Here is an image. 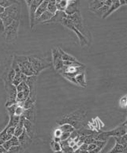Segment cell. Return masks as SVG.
I'll list each match as a JSON object with an SVG mask.
<instances>
[{
  "label": "cell",
  "instance_id": "cell-1",
  "mask_svg": "<svg viewBox=\"0 0 127 153\" xmlns=\"http://www.w3.org/2000/svg\"><path fill=\"white\" fill-rule=\"evenodd\" d=\"M20 14H21V9L19 2H17L10 7L6 8L5 12L0 15V18L2 19L5 27H7L12 24L14 20L20 19Z\"/></svg>",
  "mask_w": 127,
  "mask_h": 153
},
{
  "label": "cell",
  "instance_id": "cell-2",
  "mask_svg": "<svg viewBox=\"0 0 127 153\" xmlns=\"http://www.w3.org/2000/svg\"><path fill=\"white\" fill-rule=\"evenodd\" d=\"M14 60L19 65L20 71L23 74L26 76H35L33 68H32L28 56L15 55Z\"/></svg>",
  "mask_w": 127,
  "mask_h": 153
},
{
  "label": "cell",
  "instance_id": "cell-3",
  "mask_svg": "<svg viewBox=\"0 0 127 153\" xmlns=\"http://www.w3.org/2000/svg\"><path fill=\"white\" fill-rule=\"evenodd\" d=\"M16 91H17V96H16V103L19 106L22 103L23 106L24 103L30 96V88L28 87L26 81L22 82L19 85L16 87Z\"/></svg>",
  "mask_w": 127,
  "mask_h": 153
},
{
  "label": "cell",
  "instance_id": "cell-4",
  "mask_svg": "<svg viewBox=\"0 0 127 153\" xmlns=\"http://www.w3.org/2000/svg\"><path fill=\"white\" fill-rule=\"evenodd\" d=\"M61 24H62L63 25H65V27H67V28H68L69 29L71 30V31H73L77 35L79 42H80V45H81L82 47H84V46L88 45V40H87V38H86L84 35H82L80 31H79L77 28H75L74 23L72 22L71 20L68 18V15H67L66 13H65V16H64V18H63L62 20H61Z\"/></svg>",
  "mask_w": 127,
  "mask_h": 153
},
{
  "label": "cell",
  "instance_id": "cell-5",
  "mask_svg": "<svg viewBox=\"0 0 127 153\" xmlns=\"http://www.w3.org/2000/svg\"><path fill=\"white\" fill-rule=\"evenodd\" d=\"M20 19H18L12 22L11 25L9 26L5 27L4 33L6 35V42L8 43H13L16 42L18 38V30H19V26Z\"/></svg>",
  "mask_w": 127,
  "mask_h": 153
},
{
  "label": "cell",
  "instance_id": "cell-6",
  "mask_svg": "<svg viewBox=\"0 0 127 153\" xmlns=\"http://www.w3.org/2000/svg\"><path fill=\"white\" fill-rule=\"evenodd\" d=\"M28 59H29L30 62L31 64V66L33 68L34 71V74L38 75L39 74L40 72H42L43 70L46 69L50 66L49 64H48L46 61H43L41 58H38V57H35V56H28Z\"/></svg>",
  "mask_w": 127,
  "mask_h": 153
},
{
  "label": "cell",
  "instance_id": "cell-7",
  "mask_svg": "<svg viewBox=\"0 0 127 153\" xmlns=\"http://www.w3.org/2000/svg\"><path fill=\"white\" fill-rule=\"evenodd\" d=\"M68 18H69L72 21V22L74 23V25L75 28H77L79 31H80V33L82 34L83 35L87 38V32H86V29L84 28V25H83V20H82V16L81 14H80V12H75L74 14L71 15V16H68Z\"/></svg>",
  "mask_w": 127,
  "mask_h": 153
},
{
  "label": "cell",
  "instance_id": "cell-8",
  "mask_svg": "<svg viewBox=\"0 0 127 153\" xmlns=\"http://www.w3.org/2000/svg\"><path fill=\"white\" fill-rule=\"evenodd\" d=\"M42 1H26V4L29 6V16H30V24H31V27L33 28L34 25H35V12H36L37 9L39 8V5Z\"/></svg>",
  "mask_w": 127,
  "mask_h": 153
},
{
  "label": "cell",
  "instance_id": "cell-9",
  "mask_svg": "<svg viewBox=\"0 0 127 153\" xmlns=\"http://www.w3.org/2000/svg\"><path fill=\"white\" fill-rule=\"evenodd\" d=\"M52 61L54 68L57 71H60L64 68V61L58 48H54L52 50Z\"/></svg>",
  "mask_w": 127,
  "mask_h": 153
},
{
  "label": "cell",
  "instance_id": "cell-10",
  "mask_svg": "<svg viewBox=\"0 0 127 153\" xmlns=\"http://www.w3.org/2000/svg\"><path fill=\"white\" fill-rule=\"evenodd\" d=\"M102 133L107 138L110 137V136H112V137H120V136L126 134V125L123 123L122 125H120V126L117 127L116 129H113V130L103 132Z\"/></svg>",
  "mask_w": 127,
  "mask_h": 153
},
{
  "label": "cell",
  "instance_id": "cell-11",
  "mask_svg": "<svg viewBox=\"0 0 127 153\" xmlns=\"http://www.w3.org/2000/svg\"><path fill=\"white\" fill-rule=\"evenodd\" d=\"M80 12V2L78 1H69V4L68 5L65 13L68 16L74 14L75 12Z\"/></svg>",
  "mask_w": 127,
  "mask_h": 153
},
{
  "label": "cell",
  "instance_id": "cell-12",
  "mask_svg": "<svg viewBox=\"0 0 127 153\" xmlns=\"http://www.w3.org/2000/svg\"><path fill=\"white\" fill-rule=\"evenodd\" d=\"M20 146V143L19 141V139L16 136H13L11 139L8 140V141L5 142V143H3L2 146L3 148L5 149L6 151H9L12 147H17V146Z\"/></svg>",
  "mask_w": 127,
  "mask_h": 153
},
{
  "label": "cell",
  "instance_id": "cell-13",
  "mask_svg": "<svg viewBox=\"0 0 127 153\" xmlns=\"http://www.w3.org/2000/svg\"><path fill=\"white\" fill-rule=\"evenodd\" d=\"M105 3H106V1H92L89 3V9L92 12L95 13L102 6H103Z\"/></svg>",
  "mask_w": 127,
  "mask_h": 153
},
{
  "label": "cell",
  "instance_id": "cell-14",
  "mask_svg": "<svg viewBox=\"0 0 127 153\" xmlns=\"http://www.w3.org/2000/svg\"><path fill=\"white\" fill-rule=\"evenodd\" d=\"M112 3H113V1H106L105 5H103V6H102L99 10L97 11V12H95V14L97 15V16H101V17L103 18V16L107 13V12L109 11V9H110V6H111Z\"/></svg>",
  "mask_w": 127,
  "mask_h": 153
},
{
  "label": "cell",
  "instance_id": "cell-15",
  "mask_svg": "<svg viewBox=\"0 0 127 153\" xmlns=\"http://www.w3.org/2000/svg\"><path fill=\"white\" fill-rule=\"evenodd\" d=\"M58 49H59V51L61 54V57H62L63 61H69V62H73V63H77L79 62L76 58H75L74 56L71 55L68 53L65 52V51L61 49V48L58 47Z\"/></svg>",
  "mask_w": 127,
  "mask_h": 153
},
{
  "label": "cell",
  "instance_id": "cell-16",
  "mask_svg": "<svg viewBox=\"0 0 127 153\" xmlns=\"http://www.w3.org/2000/svg\"><path fill=\"white\" fill-rule=\"evenodd\" d=\"M49 1H42L41 5H39V8L37 9L36 12H35V19H39L44 12H45L48 9V5Z\"/></svg>",
  "mask_w": 127,
  "mask_h": 153
},
{
  "label": "cell",
  "instance_id": "cell-17",
  "mask_svg": "<svg viewBox=\"0 0 127 153\" xmlns=\"http://www.w3.org/2000/svg\"><path fill=\"white\" fill-rule=\"evenodd\" d=\"M76 80H77V85H80L81 87H87V81H86V75H85V71L82 72L80 74H78L77 76H75Z\"/></svg>",
  "mask_w": 127,
  "mask_h": 153
},
{
  "label": "cell",
  "instance_id": "cell-18",
  "mask_svg": "<svg viewBox=\"0 0 127 153\" xmlns=\"http://www.w3.org/2000/svg\"><path fill=\"white\" fill-rule=\"evenodd\" d=\"M18 139H19L20 145H22V146H27V143H28V142H29V143L31 142V139H30L29 136H28V133H27L25 129L24 132H22V134L21 136H20L19 137H18Z\"/></svg>",
  "mask_w": 127,
  "mask_h": 153
},
{
  "label": "cell",
  "instance_id": "cell-19",
  "mask_svg": "<svg viewBox=\"0 0 127 153\" xmlns=\"http://www.w3.org/2000/svg\"><path fill=\"white\" fill-rule=\"evenodd\" d=\"M69 4V1L64 0V1H56V7L58 11L60 12H65Z\"/></svg>",
  "mask_w": 127,
  "mask_h": 153
},
{
  "label": "cell",
  "instance_id": "cell-20",
  "mask_svg": "<svg viewBox=\"0 0 127 153\" xmlns=\"http://www.w3.org/2000/svg\"><path fill=\"white\" fill-rule=\"evenodd\" d=\"M120 5H120V1H113V3H112L111 6H110V9H109V11L107 12V13H106V14L103 16V19H105V18H106V17H108L109 16H110V15H111L113 12H115V11L117 10L119 7H120Z\"/></svg>",
  "mask_w": 127,
  "mask_h": 153
},
{
  "label": "cell",
  "instance_id": "cell-21",
  "mask_svg": "<svg viewBox=\"0 0 127 153\" xmlns=\"http://www.w3.org/2000/svg\"><path fill=\"white\" fill-rule=\"evenodd\" d=\"M58 129H61L62 131V132H69V133H71V132H73L75 130L74 127L71 125V124L68 123L60 125V126L58 127Z\"/></svg>",
  "mask_w": 127,
  "mask_h": 153
},
{
  "label": "cell",
  "instance_id": "cell-22",
  "mask_svg": "<svg viewBox=\"0 0 127 153\" xmlns=\"http://www.w3.org/2000/svg\"><path fill=\"white\" fill-rule=\"evenodd\" d=\"M24 127L25 129L26 130L27 133L29 136H32V133H33V125L30 122L29 120H25L24 122Z\"/></svg>",
  "mask_w": 127,
  "mask_h": 153
},
{
  "label": "cell",
  "instance_id": "cell-23",
  "mask_svg": "<svg viewBox=\"0 0 127 153\" xmlns=\"http://www.w3.org/2000/svg\"><path fill=\"white\" fill-rule=\"evenodd\" d=\"M109 153H124V146L116 143L114 147L109 152Z\"/></svg>",
  "mask_w": 127,
  "mask_h": 153
},
{
  "label": "cell",
  "instance_id": "cell-24",
  "mask_svg": "<svg viewBox=\"0 0 127 153\" xmlns=\"http://www.w3.org/2000/svg\"><path fill=\"white\" fill-rule=\"evenodd\" d=\"M47 10L51 12L52 14L55 15L56 12H58V9H57V7H56V1H49Z\"/></svg>",
  "mask_w": 127,
  "mask_h": 153
},
{
  "label": "cell",
  "instance_id": "cell-25",
  "mask_svg": "<svg viewBox=\"0 0 127 153\" xmlns=\"http://www.w3.org/2000/svg\"><path fill=\"white\" fill-rule=\"evenodd\" d=\"M115 139L116 142L118 144L122 145V146H124L126 143H127V133L123 135V136H120V137H113Z\"/></svg>",
  "mask_w": 127,
  "mask_h": 153
},
{
  "label": "cell",
  "instance_id": "cell-26",
  "mask_svg": "<svg viewBox=\"0 0 127 153\" xmlns=\"http://www.w3.org/2000/svg\"><path fill=\"white\" fill-rule=\"evenodd\" d=\"M16 2H14V1H0V5L6 9V8L12 6V5H14Z\"/></svg>",
  "mask_w": 127,
  "mask_h": 153
},
{
  "label": "cell",
  "instance_id": "cell-27",
  "mask_svg": "<svg viewBox=\"0 0 127 153\" xmlns=\"http://www.w3.org/2000/svg\"><path fill=\"white\" fill-rule=\"evenodd\" d=\"M51 147H52V149L54 150V152H59L61 151V146L60 144V143H57V142L53 141L51 143Z\"/></svg>",
  "mask_w": 127,
  "mask_h": 153
},
{
  "label": "cell",
  "instance_id": "cell-28",
  "mask_svg": "<svg viewBox=\"0 0 127 153\" xmlns=\"http://www.w3.org/2000/svg\"><path fill=\"white\" fill-rule=\"evenodd\" d=\"M61 151L64 153H74V152L73 149H72V147H71L69 146L61 147Z\"/></svg>",
  "mask_w": 127,
  "mask_h": 153
},
{
  "label": "cell",
  "instance_id": "cell-29",
  "mask_svg": "<svg viewBox=\"0 0 127 153\" xmlns=\"http://www.w3.org/2000/svg\"><path fill=\"white\" fill-rule=\"evenodd\" d=\"M120 105L122 107H127V96L123 97L120 100Z\"/></svg>",
  "mask_w": 127,
  "mask_h": 153
},
{
  "label": "cell",
  "instance_id": "cell-30",
  "mask_svg": "<svg viewBox=\"0 0 127 153\" xmlns=\"http://www.w3.org/2000/svg\"><path fill=\"white\" fill-rule=\"evenodd\" d=\"M15 76H16V71H15V70L12 68V69H11V71L9 73V81L11 82V84H12V80H13V79H14Z\"/></svg>",
  "mask_w": 127,
  "mask_h": 153
},
{
  "label": "cell",
  "instance_id": "cell-31",
  "mask_svg": "<svg viewBox=\"0 0 127 153\" xmlns=\"http://www.w3.org/2000/svg\"><path fill=\"white\" fill-rule=\"evenodd\" d=\"M70 136H71V133L69 132H63L62 135L61 136V141H65L67 140L68 139H69Z\"/></svg>",
  "mask_w": 127,
  "mask_h": 153
},
{
  "label": "cell",
  "instance_id": "cell-32",
  "mask_svg": "<svg viewBox=\"0 0 127 153\" xmlns=\"http://www.w3.org/2000/svg\"><path fill=\"white\" fill-rule=\"evenodd\" d=\"M5 29V25H4V22H3V21H2V19L0 18V32H1V33H4Z\"/></svg>",
  "mask_w": 127,
  "mask_h": 153
},
{
  "label": "cell",
  "instance_id": "cell-33",
  "mask_svg": "<svg viewBox=\"0 0 127 153\" xmlns=\"http://www.w3.org/2000/svg\"><path fill=\"white\" fill-rule=\"evenodd\" d=\"M79 149L82 150V151H87L88 150V144H87V143H83L79 147Z\"/></svg>",
  "mask_w": 127,
  "mask_h": 153
},
{
  "label": "cell",
  "instance_id": "cell-34",
  "mask_svg": "<svg viewBox=\"0 0 127 153\" xmlns=\"http://www.w3.org/2000/svg\"><path fill=\"white\" fill-rule=\"evenodd\" d=\"M97 147V146L95 143H91V144H88V150H87V151L88 152L92 151V150L95 149Z\"/></svg>",
  "mask_w": 127,
  "mask_h": 153
},
{
  "label": "cell",
  "instance_id": "cell-35",
  "mask_svg": "<svg viewBox=\"0 0 127 153\" xmlns=\"http://www.w3.org/2000/svg\"><path fill=\"white\" fill-rule=\"evenodd\" d=\"M62 133H63L62 131H61V129H59L58 128V129L55 130V132H54V137L60 138V137H61V135H62Z\"/></svg>",
  "mask_w": 127,
  "mask_h": 153
},
{
  "label": "cell",
  "instance_id": "cell-36",
  "mask_svg": "<svg viewBox=\"0 0 127 153\" xmlns=\"http://www.w3.org/2000/svg\"><path fill=\"white\" fill-rule=\"evenodd\" d=\"M6 152L8 151H6V150L3 148V146L0 145V153H5Z\"/></svg>",
  "mask_w": 127,
  "mask_h": 153
},
{
  "label": "cell",
  "instance_id": "cell-37",
  "mask_svg": "<svg viewBox=\"0 0 127 153\" xmlns=\"http://www.w3.org/2000/svg\"><path fill=\"white\" fill-rule=\"evenodd\" d=\"M120 5H127V0H121V1H120Z\"/></svg>",
  "mask_w": 127,
  "mask_h": 153
},
{
  "label": "cell",
  "instance_id": "cell-38",
  "mask_svg": "<svg viewBox=\"0 0 127 153\" xmlns=\"http://www.w3.org/2000/svg\"><path fill=\"white\" fill-rule=\"evenodd\" d=\"M5 8H3L2 6H1V5H0V15L2 14V13L5 12Z\"/></svg>",
  "mask_w": 127,
  "mask_h": 153
},
{
  "label": "cell",
  "instance_id": "cell-39",
  "mask_svg": "<svg viewBox=\"0 0 127 153\" xmlns=\"http://www.w3.org/2000/svg\"><path fill=\"white\" fill-rule=\"evenodd\" d=\"M124 153H127V143L124 145Z\"/></svg>",
  "mask_w": 127,
  "mask_h": 153
},
{
  "label": "cell",
  "instance_id": "cell-40",
  "mask_svg": "<svg viewBox=\"0 0 127 153\" xmlns=\"http://www.w3.org/2000/svg\"><path fill=\"white\" fill-rule=\"evenodd\" d=\"M126 132L127 133V126L126 125Z\"/></svg>",
  "mask_w": 127,
  "mask_h": 153
},
{
  "label": "cell",
  "instance_id": "cell-41",
  "mask_svg": "<svg viewBox=\"0 0 127 153\" xmlns=\"http://www.w3.org/2000/svg\"></svg>",
  "mask_w": 127,
  "mask_h": 153
}]
</instances>
